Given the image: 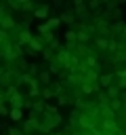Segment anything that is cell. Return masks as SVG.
Returning a JSON list of instances; mask_svg holds the SVG:
<instances>
[{
	"label": "cell",
	"mask_w": 126,
	"mask_h": 135,
	"mask_svg": "<svg viewBox=\"0 0 126 135\" xmlns=\"http://www.w3.org/2000/svg\"><path fill=\"white\" fill-rule=\"evenodd\" d=\"M84 63H86V68H88V70H99V61H97L94 53L86 55V57H84Z\"/></svg>",
	"instance_id": "9c48e42d"
},
{
	"label": "cell",
	"mask_w": 126,
	"mask_h": 135,
	"mask_svg": "<svg viewBox=\"0 0 126 135\" xmlns=\"http://www.w3.org/2000/svg\"><path fill=\"white\" fill-rule=\"evenodd\" d=\"M63 38H65V44H74V42H78V34H76V30H67V32L63 34Z\"/></svg>",
	"instance_id": "30bf717a"
},
{
	"label": "cell",
	"mask_w": 126,
	"mask_h": 135,
	"mask_svg": "<svg viewBox=\"0 0 126 135\" xmlns=\"http://www.w3.org/2000/svg\"><path fill=\"white\" fill-rule=\"evenodd\" d=\"M50 135H63V133H57V131H55V133H50Z\"/></svg>",
	"instance_id": "f546056e"
},
{
	"label": "cell",
	"mask_w": 126,
	"mask_h": 135,
	"mask_svg": "<svg viewBox=\"0 0 126 135\" xmlns=\"http://www.w3.org/2000/svg\"><path fill=\"white\" fill-rule=\"evenodd\" d=\"M59 19H61L63 23H76V19H78V17H76L74 8H67V11H63V13H61V17H59Z\"/></svg>",
	"instance_id": "52a82bcc"
},
{
	"label": "cell",
	"mask_w": 126,
	"mask_h": 135,
	"mask_svg": "<svg viewBox=\"0 0 126 135\" xmlns=\"http://www.w3.org/2000/svg\"><path fill=\"white\" fill-rule=\"evenodd\" d=\"M113 78H116V72H111V74H99V84L105 86V89H109L111 82H113Z\"/></svg>",
	"instance_id": "8992f818"
},
{
	"label": "cell",
	"mask_w": 126,
	"mask_h": 135,
	"mask_svg": "<svg viewBox=\"0 0 126 135\" xmlns=\"http://www.w3.org/2000/svg\"><path fill=\"white\" fill-rule=\"evenodd\" d=\"M103 19H105V21H116V23H118V21H122V11H120V8L105 11V13H103Z\"/></svg>",
	"instance_id": "277c9868"
},
{
	"label": "cell",
	"mask_w": 126,
	"mask_h": 135,
	"mask_svg": "<svg viewBox=\"0 0 126 135\" xmlns=\"http://www.w3.org/2000/svg\"><path fill=\"white\" fill-rule=\"evenodd\" d=\"M48 13H50V4H40V6L36 8L34 17H36V19H46V21H48Z\"/></svg>",
	"instance_id": "5b68a950"
},
{
	"label": "cell",
	"mask_w": 126,
	"mask_h": 135,
	"mask_svg": "<svg viewBox=\"0 0 126 135\" xmlns=\"http://www.w3.org/2000/svg\"><path fill=\"white\" fill-rule=\"evenodd\" d=\"M6 15H8V6H6V4H0V23L4 21Z\"/></svg>",
	"instance_id": "7402d4cb"
},
{
	"label": "cell",
	"mask_w": 126,
	"mask_h": 135,
	"mask_svg": "<svg viewBox=\"0 0 126 135\" xmlns=\"http://www.w3.org/2000/svg\"><path fill=\"white\" fill-rule=\"evenodd\" d=\"M88 8L99 13V8H101V0H90V2H88Z\"/></svg>",
	"instance_id": "44dd1931"
},
{
	"label": "cell",
	"mask_w": 126,
	"mask_h": 135,
	"mask_svg": "<svg viewBox=\"0 0 126 135\" xmlns=\"http://www.w3.org/2000/svg\"><path fill=\"white\" fill-rule=\"evenodd\" d=\"M109 108H111V110H113V112L118 114V112H120V110L124 108V101H122L120 97H118V99H111V101H109Z\"/></svg>",
	"instance_id": "2e32d148"
},
{
	"label": "cell",
	"mask_w": 126,
	"mask_h": 135,
	"mask_svg": "<svg viewBox=\"0 0 126 135\" xmlns=\"http://www.w3.org/2000/svg\"><path fill=\"white\" fill-rule=\"evenodd\" d=\"M36 8H38V4H36V2H32V0H23L21 11H25V13H36Z\"/></svg>",
	"instance_id": "4fadbf2b"
},
{
	"label": "cell",
	"mask_w": 126,
	"mask_h": 135,
	"mask_svg": "<svg viewBox=\"0 0 126 135\" xmlns=\"http://www.w3.org/2000/svg\"><path fill=\"white\" fill-rule=\"evenodd\" d=\"M42 99H52V93H50V89H48V86H44V89H42Z\"/></svg>",
	"instance_id": "cb8c5ba5"
},
{
	"label": "cell",
	"mask_w": 126,
	"mask_h": 135,
	"mask_svg": "<svg viewBox=\"0 0 126 135\" xmlns=\"http://www.w3.org/2000/svg\"><path fill=\"white\" fill-rule=\"evenodd\" d=\"M27 46H29V51H32V53H42V51H44V42H42L40 38H36V36L32 38V42H29Z\"/></svg>",
	"instance_id": "ba28073f"
},
{
	"label": "cell",
	"mask_w": 126,
	"mask_h": 135,
	"mask_svg": "<svg viewBox=\"0 0 126 135\" xmlns=\"http://www.w3.org/2000/svg\"><path fill=\"white\" fill-rule=\"evenodd\" d=\"M38 80H40V84L48 86V84H50V72H48V70H40V74H38Z\"/></svg>",
	"instance_id": "8fae6325"
},
{
	"label": "cell",
	"mask_w": 126,
	"mask_h": 135,
	"mask_svg": "<svg viewBox=\"0 0 126 135\" xmlns=\"http://www.w3.org/2000/svg\"><path fill=\"white\" fill-rule=\"evenodd\" d=\"M6 103L10 105V110H23V108H25V97H23L19 91H15V93H10V95L6 97Z\"/></svg>",
	"instance_id": "6da1fadb"
},
{
	"label": "cell",
	"mask_w": 126,
	"mask_h": 135,
	"mask_svg": "<svg viewBox=\"0 0 126 135\" xmlns=\"http://www.w3.org/2000/svg\"><path fill=\"white\" fill-rule=\"evenodd\" d=\"M8 8H13V11H21V6H23V0H8V4H6Z\"/></svg>",
	"instance_id": "d6986e66"
},
{
	"label": "cell",
	"mask_w": 126,
	"mask_h": 135,
	"mask_svg": "<svg viewBox=\"0 0 126 135\" xmlns=\"http://www.w3.org/2000/svg\"><path fill=\"white\" fill-rule=\"evenodd\" d=\"M4 72H6V68H4V65H0V78L4 76Z\"/></svg>",
	"instance_id": "f1b7e54d"
},
{
	"label": "cell",
	"mask_w": 126,
	"mask_h": 135,
	"mask_svg": "<svg viewBox=\"0 0 126 135\" xmlns=\"http://www.w3.org/2000/svg\"><path fill=\"white\" fill-rule=\"evenodd\" d=\"M48 89H50L52 97H59V95H63V86H61L59 82H52V84H48Z\"/></svg>",
	"instance_id": "5bb4252c"
},
{
	"label": "cell",
	"mask_w": 126,
	"mask_h": 135,
	"mask_svg": "<svg viewBox=\"0 0 126 135\" xmlns=\"http://www.w3.org/2000/svg\"><path fill=\"white\" fill-rule=\"evenodd\" d=\"M107 49H109L111 53H113V51H118V42H116V38H109V46H107Z\"/></svg>",
	"instance_id": "4316f807"
},
{
	"label": "cell",
	"mask_w": 126,
	"mask_h": 135,
	"mask_svg": "<svg viewBox=\"0 0 126 135\" xmlns=\"http://www.w3.org/2000/svg\"><path fill=\"white\" fill-rule=\"evenodd\" d=\"M10 38H8V32H4V30H0V44H4V42H8Z\"/></svg>",
	"instance_id": "d4e9b609"
},
{
	"label": "cell",
	"mask_w": 126,
	"mask_h": 135,
	"mask_svg": "<svg viewBox=\"0 0 126 135\" xmlns=\"http://www.w3.org/2000/svg\"><path fill=\"white\" fill-rule=\"evenodd\" d=\"M8 116H10V120H17V122H23V120H25L21 110H10V112H8Z\"/></svg>",
	"instance_id": "e0dca14e"
},
{
	"label": "cell",
	"mask_w": 126,
	"mask_h": 135,
	"mask_svg": "<svg viewBox=\"0 0 126 135\" xmlns=\"http://www.w3.org/2000/svg\"><path fill=\"white\" fill-rule=\"evenodd\" d=\"M74 13H76L78 19H84L86 21V17H88V4L82 2V0H74Z\"/></svg>",
	"instance_id": "7a4b0ae2"
},
{
	"label": "cell",
	"mask_w": 126,
	"mask_h": 135,
	"mask_svg": "<svg viewBox=\"0 0 126 135\" xmlns=\"http://www.w3.org/2000/svg\"><path fill=\"white\" fill-rule=\"evenodd\" d=\"M105 93H107V97H109V99H118V97H120V93H122V91H120V89H118V84H111V86H109V89H105Z\"/></svg>",
	"instance_id": "7c38bea8"
},
{
	"label": "cell",
	"mask_w": 126,
	"mask_h": 135,
	"mask_svg": "<svg viewBox=\"0 0 126 135\" xmlns=\"http://www.w3.org/2000/svg\"><path fill=\"white\" fill-rule=\"evenodd\" d=\"M17 27H19V25H17V19H15V17H13L10 13H8V15L4 17V21L0 23V30H4V32H10V30H17Z\"/></svg>",
	"instance_id": "3957f363"
},
{
	"label": "cell",
	"mask_w": 126,
	"mask_h": 135,
	"mask_svg": "<svg viewBox=\"0 0 126 135\" xmlns=\"http://www.w3.org/2000/svg\"><path fill=\"white\" fill-rule=\"evenodd\" d=\"M46 23H48V27H50V30H55V27H57V25L61 23V19H48Z\"/></svg>",
	"instance_id": "484cf974"
},
{
	"label": "cell",
	"mask_w": 126,
	"mask_h": 135,
	"mask_svg": "<svg viewBox=\"0 0 126 135\" xmlns=\"http://www.w3.org/2000/svg\"><path fill=\"white\" fill-rule=\"evenodd\" d=\"M94 91H99L97 84H82V86H80V93H82V95H90V93H94Z\"/></svg>",
	"instance_id": "9a60e30c"
},
{
	"label": "cell",
	"mask_w": 126,
	"mask_h": 135,
	"mask_svg": "<svg viewBox=\"0 0 126 135\" xmlns=\"http://www.w3.org/2000/svg\"><path fill=\"white\" fill-rule=\"evenodd\" d=\"M6 133H8V135H25V133H23V131H21L19 127H10V129H8Z\"/></svg>",
	"instance_id": "603a6c76"
},
{
	"label": "cell",
	"mask_w": 126,
	"mask_h": 135,
	"mask_svg": "<svg viewBox=\"0 0 126 135\" xmlns=\"http://www.w3.org/2000/svg\"><path fill=\"white\" fill-rule=\"evenodd\" d=\"M118 89L120 91H126V78H118Z\"/></svg>",
	"instance_id": "83f0119b"
},
{
	"label": "cell",
	"mask_w": 126,
	"mask_h": 135,
	"mask_svg": "<svg viewBox=\"0 0 126 135\" xmlns=\"http://www.w3.org/2000/svg\"><path fill=\"white\" fill-rule=\"evenodd\" d=\"M57 101H59V105H67V103H71V97L63 93V95H59V97H57Z\"/></svg>",
	"instance_id": "ffe728a7"
},
{
	"label": "cell",
	"mask_w": 126,
	"mask_h": 135,
	"mask_svg": "<svg viewBox=\"0 0 126 135\" xmlns=\"http://www.w3.org/2000/svg\"><path fill=\"white\" fill-rule=\"evenodd\" d=\"M94 44L101 49V51H105L107 46H109V38H101V36H97V40H94Z\"/></svg>",
	"instance_id": "ac0fdd59"
}]
</instances>
